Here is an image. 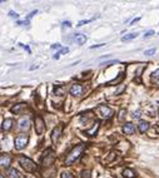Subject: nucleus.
Returning <instances> with one entry per match:
<instances>
[{
    "label": "nucleus",
    "mask_w": 159,
    "mask_h": 178,
    "mask_svg": "<svg viewBox=\"0 0 159 178\" xmlns=\"http://www.w3.org/2000/svg\"><path fill=\"white\" fill-rule=\"evenodd\" d=\"M84 149H85V144H78V146H75L73 149L69 152V154L67 157V159H65V164L67 166H70L71 163H74L75 160H77L79 157L82 156V153L84 152Z\"/></svg>",
    "instance_id": "nucleus-1"
},
{
    "label": "nucleus",
    "mask_w": 159,
    "mask_h": 178,
    "mask_svg": "<svg viewBox=\"0 0 159 178\" xmlns=\"http://www.w3.org/2000/svg\"><path fill=\"white\" fill-rule=\"evenodd\" d=\"M18 160H19L20 166H22L28 173H32L36 169V164L34 163L30 158H26V157H19Z\"/></svg>",
    "instance_id": "nucleus-2"
},
{
    "label": "nucleus",
    "mask_w": 159,
    "mask_h": 178,
    "mask_svg": "<svg viewBox=\"0 0 159 178\" xmlns=\"http://www.w3.org/2000/svg\"><path fill=\"white\" fill-rule=\"evenodd\" d=\"M28 142H29V137L25 133H20V134L15 138V149L22 150L26 147Z\"/></svg>",
    "instance_id": "nucleus-3"
},
{
    "label": "nucleus",
    "mask_w": 159,
    "mask_h": 178,
    "mask_svg": "<svg viewBox=\"0 0 159 178\" xmlns=\"http://www.w3.org/2000/svg\"><path fill=\"white\" fill-rule=\"evenodd\" d=\"M98 112H99L100 117L104 118V119H109V118L113 117V111L109 107H106V105H99Z\"/></svg>",
    "instance_id": "nucleus-4"
},
{
    "label": "nucleus",
    "mask_w": 159,
    "mask_h": 178,
    "mask_svg": "<svg viewBox=\"0 0 159 178\" xmlns=\"http://www.w3.org/2000/svg\"><path fill=\"white\" fill-rule=\"evenodd\" d=\"M45 131V124H44V121L40 115L35 117V132L38 136H41Z\"/></svg>",
    "instance_id": "nucleus-5"
},
{
    "label": "nucleus",
    "mask_w": 159,
    "mask_h": 178,
    "mask_svg": "<svg viewBox=\"0 0 159 178\" xmlns=\"http://www.w3.org/2000/svg\"><path fill=\"white\" fill-rule=\"evenodd\" d=\"M18 127L19 129H22V131H28V129L30 128V118L29 117H22L19 119L18 122Z\"/></svg>",
    "instance_id": "nucleus-6"
},
{
    "label": "nucleus",
    "mask_w": 159,
    "mask_h": 178,
    "mask_svg": "<svg viewBox=\"0 0 159 178\" xmlns=\"http://www.w3.org/2000/svg\"><path fill=\"white\" fill-rule=\"evenodd\" d=\"M11 163V157L9 154H1L0 156V168H8Z\"/></svg>",
    "instance_id": "nucleus-7"
},
{
    "label": "nucleus",
    "mask_w": 159,
    "mask_h": 178,
    "mask_svg": "<svg viewBox=\"0 0 159 178\" xmlns=\"http://www.w3.org/2000/svg\"><path fill=\"white\" fill-rule=\"evenodd\" d=\"M70 94L73 95V97H79V95L83 94V87L80 84H73L70 87Z\"/></svg>",
    "instance_id": "nucleus-8"
},
{
    "label": "nucleus",
    "mask_w": 159,
    "mask_h": 178,
    "mask_svg": "<svg viewBox=\"0 0 159 178\" xmlns=\"http://www.w3.org/2000/svg\"><path fill=\"white\" fill-rule=\"evenodd\" d=\"M61 131H63V125H58L54 128L53 133H51V141H53V143H55L58 141V138H59L60 134H61Z\"/></svg>",
    "instance_id": "nucleus-9"
},
{
    "label": "nucleus",
    "mask_w": 159,
    "mask_h": 178,
    "mask_svg": "<svg viewBox=\"0 0 159 178\" xmlns=\"http://www.w3.org/2000/svg\"><path fill=\"white\" fill-rule=\"evenodd\" d=\"M123 132L125 133V134H134L135 127H134L132 123H125V124L123 125Z\"/></svg>",
    "instance_id": "nucleus-10"
},
{
    "label": "nucleus",
    "mask_w": 159,
    "mask_h": 178,
    "mask_svg": "<svg viewBox=\"0 0 159 178\" xmlns=\"http://www.w3.org/2000/svg\"><path fill=\"white\" fill-rule=\"evenodd\" d=\"M6 174H8L9 178H23L22 174H20L19 171H16L15 168H9L8 172H6Z\"/></svg>",
    "instance_id": "nucleus-11"
},
{
    "label": "nucleus",
    "mask_w": 159,
    "mask_h": 178,
    "mask_svg": "<svg viewBox=\"0 0 159 178\" xmlns=\"http://www.w3.org/2000/svg\"><path fill=\"white\" fill-rule=\"evenodd\" d=\"M138 129H139L140 133H146L149 129V123L147 121H140L139 124H138Z\"/></svg>",
    "instance_id": "nucleus-12"
},
{
    "label": "nucleus",
    "mask_w": 159,
    "mask_h": 178,
    "mask_svg": "<svg viewBox=\"0 0 159 178\" xmlns=\"http://www.w3.org/2000/svg\"><path fill=\"white\" fill-rule=\"evenodd\" d=\"M123 177L124 178H135L137 173L134 172L133 169H130V168H125L123 171Z\"/></svg>",
    "instance_id": "nucleus-13"
},
{
    "label": "nucleus",
    "mask_w": 159,
    "mask_h": 178,
    "mask_svg": "<svg viewBox=\"0 0 159 178\" xmlns=\"http://www.w3.org/2000/svg\"><path fill=\"white\" fill-rule=\"evenodd\" d=\"M11 127H13V119H5L4 123H3V125H1V129L8 132L11 129Z\"/></svg>",
    "instance_id": "nucleus-14"
},
{
    "label": "nucleus",
    "mask_w": 159,
    "mask_h": 178,
    "mask_svg": "<svg viewBox=\"0 0 159 178\" xmlns=\"http://www.w3.org/2000/svg\"><path fill=\"white\" fill-rule=\"evenodd\" d=\"M26 108V104H24V103H20V104H16V105H14V107L11 108V112L13 113H20L22 111H24V109Z\"/></svg>",
    "instance_id": "nucleus-15"
},
{
    "label": "nucleus",
    "mask_w": 159,
    "mask_h": 178,
    "mask_svg": "<svg viewBox=\"0 0 159 178\" xmlns=\"http://www.w3.org/2000/svg\"><path fill=\"white\" fill-rule=\"evenodd\" d=\"M74 39H75V42H77L78 44H80V45L86 42V36L84 35V34H75Z\"/></svg>",
    "instance_id": "nucleus-16"
},
{
    "label": "nucleus",
    "mask_w": 159,
    "mask_h": 178,
    "mask_svg": "<svg viewBox=\"0 0 159 178\" xmlns=\"http://www.w3.org/2000/svg\"><path fill=\"white\" fill-rule=\"evenodd\" d=\"M99 124H100V122L96 121V122L94 123V127H93V129H89V131H86L85 133H86V134H89V136H94L95 133H96V131L99 129Z\"/></svg>",
    "instance_id": "nucleus-17"
},
{
    "label": "nucleus",
    "mask_w": 159,
    "mask_h": 178,
    "mask_svg": "<svg viewBox=\"0 0 159 178\" xmlns=\"http://www.w3.org/2000/svg\"><path fill=\"white\" fill-rule=\"evenodd\" d=\"M138 36V33H130V34H127V35H124L122 38V42H128V40H132L134 38Z\"/></svg>",
    "instance_id": "nucleus-18"
},
{
    "label": "nucleus",
    "mask_w": 159,
    "mask_h": 178,
    "mask_svg": "<svg viewBox=\"0 0 159 178\" xmlns=\"http://www.w3.org/2000/svg\"><path fill=\"white\" fill-rule=\"evenodd\" d=\"M68 52H69L68 48H63V49H60V52H59V53H57V54L54 55V59H58V58L60 57V54H67Z\"/></svg>",
    "instance_id": "nucleus-19"
},
{
    "label": "nucleus",
    "mask_w": 159,
    "mask_h": 178,
    "mask_svg": "<svg viewBox=\"0 0 159 178\" xmlns=\"http://www.w3.org/2000/svg\"><path fill=\"white\" fill-rule=\"evenodd\" d=\"M80 178H90V171H83L80 173Z\"/></svg>",
    "instance_id": "nucleus-20"
},
{
    "label": "nucleus",
    "mask_w": 159,
    "mask_h": 178,
    "mask_svg": "<svg viewBox=\"0 0 159 178\" xmlns=\"http://www.w3.org/2000/svg\"><path fill=\"white\" fill-rule=\"evenodd\" d=\"M140 115H141V111H139V109H138V111H135L133 113V119H139L140 118Z\"/></svg>",
    "instance_id": "nucleus-21"
},
{
    "label": "nucleus",
    "mask_w": 159,
    "mask_h": 178,
    "mask_svg": "<svg viewBox=\"0 0 159 178\" xmlns=\"http://www.w3.org/2000/svg\"><path fill=\"white\" fill-rule=\"evenodd\" d=\"M125 113H127L125 109H122V111L119 112V121H124V118H125Z\"/></svg>",
    "instance_id": "nucleus-22"
},
{
    "label": "nucleus",
    "mask_w": 159,
    "mask_h": 178,
    "mask_svg": "<svg viewBox=\"0 0 159 178\" xmlns=\"http://www.w3.org/2000/svg\"><path fill=\"white\" fill-rule=\"evenodd\" d=\"M154 53H155V48H152V49H148V50H146V52H144V54H146V55H153Z\"/></svg>",
    "instance_id": "nucleus-23"
},
{
    "label": "nucleus",
    "mask_w": 159,
    "mask_h": 178,
    "mask_svg": "<svg viewBox=\"0 0 159 178\" xmlns=\"http://www.w3.org/2000/svg\"><path fill=\"white\" fill-rule=\"evenodd\" d=\"M152 79L153 80H157V79H159V69H157L153 73V75H152Z\"/></svg>",
    "instance_id": "nucleus-24"
},
{
    "label": "nucleus",
    "mask_w": 159,
    "mask_h": 178,
    "mask_svg": "<svg viewBox=\"0 0 159 178\" xmlns=\"http://www.w3.org/2000/svg\"><path fill=\"white\" fill-rule=\"evenodd\" d=\"M93 19H89V20H80V22L78 23V26H82V25H84V24H88V23H90Z\"/></svg>",
    "instance_id": "nucleus-25"
},
{
    "label": "nucleus",
    "mask_w": 159,
    "mask_h": 178,
    "mask_svg": "<svg viewBox=\"0 0 159 178\" xmlns=\"http://www.w3.org/2000/svg\"><path fill=\"white\" fill-rule=\"evenodd\" d=\"M16 24H18V25H28V24H29V20H26V19L25 20H19Z\"/></svg>",
    "instance_id": "nucleus-26"
},
{
    "label": "nucleus",
    "mask_w": 159,
    "mask_h": 178,
    "mask_svg": "<svg viewBox=\"0 0 159 178\" xmlns=\"http://www.w3.org/2000/svg\"><path fill=\"white\" fill-rule=\"evenodd\" d=\"M61 178H74L73 176H71L70 173H67V172H63L61 173Z\"/></svg>",
    "instance_id": "nucleus-27"
},
{
    "label": "nucleus",
    "mask_w": 159,
    "mask_h": 178,
    "mask_svg": "<svg viewBox=\"0 0 159 178\" xmlns=\"http://www.w3.org/2000/svg\"><path fill=\"white\" fill-rule=\"evenodd\" d=\"M63 89L61 88H55V94H58V95H63Z\"/></svg>",
    "instance_id": "nucleus-28"
},
{
    "label": "nucleus",
    "mask_w": 159,
    "mask_h": 178,
    "mask_svg": "<svg viewBox=\"0 0 159 178\" xmlns=\"http://www.w3.org/2000/svg\"><path fill=\"white\" fill-rule=\"evenodd\" d=\"M9 15L11 16V18H19V14H16L15 11H10V13H9Z\"/></svg>",
    "instance_id": "nucleus-29"
},
{
    "label": "nucleus",
    "mask_w": 159,
    "mask_h": 178,
    "mask_svg": "<svg viewBox=\"0 0 159 178\" xmlns=\"http://www.w3.org/2000/svg\"><path fill=\"white\" fill-rule=\"evenodd\" d=\"M51 49H63V48L60 44H54V45H51Z\"/></svg>",
    "instance_id": "nucleus-30"
},
{
    "label": "nucleus",
    "mask_w": 159,
    "mask_h": 178,
    "mask_svg": "<svg viewBox=\"0 0 159 178\" xmlns=\"http://www.w3.org/2000/svg\"><path fill=\"white\" fill-rule=\"evenodd\" d=\"M154 32L153 30H149V32H147L146 34H144V38H148V36H150V35H153Z\"/></svg>",
    "instance_id": "nucleus-31"
},
{
    "label": "nucleus",
    "mask_w": 159,
    "mask_h": 178,
    "mask_svg": "<svg viewBox=\"0 0 159 178\" xmlns=\"http://www.w3.org/2000/svg\"><path fill=\"white\" fill-rule=\"evenodd\" d=\"M124 88H125V87H124V85H123V87H119V89L115 92V94H119L120 92H123V90H124Z\"/></svg>",
    "instance_id": "nucleus-32"
},
{
    "label": "nucleus",
    "mask_w": 159,
    "mask_h": 178,
    "mask_svg": "<svg viewBox=\"0 0 159 178\" xmlns=\"http://www.w3.org/2000/svg\"><path fill=\"white\" fill-rule=\"evenodd\" d=\"M19 45H20V47H22V48H24V49H25V50H26V52H28V53H30V49H29V48H28L26 45H23V44H19Z\"/></svg>",
    "instance_id": "nucleus-33"
},
{
    "label": "nucleus",
    "mask_w": 159,
    "mask_h": 178,
    "mask_svg": "<svg viewBox=\"0 0 159 178\" xmlns=\"http://www.w3.org/2000/svg\"><path fill=\"white\" fill-rule=\"evenodd\" d=\"M70 25H71V24L69 23V22H64L63 23V26H70Z\"/></svg>",
    "instance_id": "nucleus-34"
},
{
    "label": "nucleus",
    "mask_w": 159,
    "mask_h": 178,
    "mask_svg": "<svg viewBox=\"0 0 159 178\" xmlns=\"http://www.w3.org/2000/svg\"><path fill=\"white\" fill-rule=\"evenodd\" d=\"M104 44H98V45H94V47H92V49H95V48H99V47H103Z\"/></svg>",
    "instance_id": "nucleus-35"
},
{
    "label": "nucleus",
    "mask_w": 159,
    "mask_h": 178,
    "mask_svg": "<svg viewBox=\"0 0 159 178\" xmlns=\"http://www.w3.org/2000/svg\"><path fill=\"white\" fill-rule=\"evenodd\" d=\"M0 178H4V177H3V176H0Z\"/></svg>",
    "instance_id": "nucleus-36"
}]
</instances>
